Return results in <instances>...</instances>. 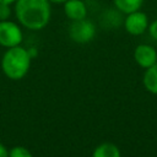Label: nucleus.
I'll return each instance as SVG.
<instances>
[{"label":"nucleus","instance_id":"1","mask_svg":"<svg viewBox=\"0 0 157 157\" xmlns=\"http://www.w3.org/2000/svg\"><path fill=\"white\" fill-rule=\"evenodd\" d=\"M13 13L21 27L40 31L50 22L52 4L49 0H17L13 4Z\"/></svg>","mask_w":157,"mask_h":157},{"label":"nucleus","instance_id":"2","mask_svg":"<svg viewBox=\"0 0 157 157\" xmlns=\"http://www.w3.org/2000/svg\"><path fill=\"white\" fill-rule=\"evenodd\" d=\"M32 55L29 50L21 45L7 48L1 58V69L4 75L13 81L23 78L31 67Z\"/></svg>","mask_w":157,"mask_h":157},{"label":"nucleus","instance_id":"3","mask_svg":"<svg viewBox=\"0 0 157 157\" xmlns=\"http://www.w3.org/2000/svg\"><path fill=\"white\" fill-rule=\"evenodd\" d=\"M67 32L72 42L77 44H86V43H90L94 38L96 25L87 17L82 20H77V21H71Z\"/></svg>","mask_w":157,"mask_h":157},{"label":"nucleus","instance_id":"4","mask_svg":"<svg viewBox=\"0 0 157 157\" xmlns=\"http://www.w3.org/2000/svg\"><path fill=\"white\" fill-rule=\"evenodd\" d=\"M23 40V32L20 23L11 20L0 21V45L4 48H12L21 45Z\"/></svg>","mask_w":157,"mask_h":157},{"label":"nucleus","instance_id":"5","mask_svg":"<svg viewBox=\"0 0 157 157\" xmlns=\"http://www.w3.org/2000/svg\"><path fill=\"white\" fill-rule=\"evenodd\" d=\"M148 23L147 15L141 10L130 12L124 18V28L131 36H141L145 33L148 28Z\"/></svg>","mask_w":157,"mask_h":157},{"label":"nucleus","instance_id":"6","mask_svg":"<svg viewBox=\"0 0 157 157\" xmlns=\"http://www.w3.org/2000/svg\"><path fill=\"white\" fill-rule=\"evenodd\" d=\"M134 60L140 67L147 69L157 61V50L150 44H139L134 49Z\"/></svg>","mask_w":157,"mask_h":157},{"label":"nucleus","instance_id":"7","mask_svg":"<svg viewBox=\"0 0 157 157\" xmlns=\"http://www.w3.org/2000/svg\"><path fill=\"white\" fill-rule=\"evenodd\" d=\"M64 15L70 21H77L87 17V5L83 0H67L63 4Z\"/></svg>","mask_w":157,"mask_h":157},{"label":"nucleus","instance_id":"8","mask_svg":"<svg viewBox=\"0 0 157 157\" xmlns=\"http://www.w3.org/2000/svg\"><path fill=\"white\" fill-rule=\"evenodd\" d=\"M142 83L146 91L152 94H157V61L152 66L145 69Z\"/></svg>","mask_w":157,"mask_h":157},{"label":"nucleus","instance_id":"9","mask_svg":"<svg viewBox=\"0 0 157 157\" xmlns=\"http://www.w3.org/2000/svg\"><path fill=\"white\" fill-rule=\"evenodd\" d=\"M92 157H121V152L115 144L102 142L93 150Z\"/></svg>","mask_w":157,"mask_h":157},{"label":"nucleus","instance_id":"10","mask_svg":"<svg viewBox=\"0 0 157 157\" xmlns=\"http://www.w3.org/2000/svg\"><path fill=\"white\" fill-rule=\"evenodd\" d=\"M142 4L144 0H113V5L115 6V9L124 15L140 10Z\"/></svg>","mask_w":157,"mask_h":157},{"label":"nucleus","instance_id":"11","mask_svg":"<svg viewBox=\"0 0 157 157\" xmlns=\"http://www.w3.org/2000/svg\"><path fill=\"white\" fill-rule=\"evenodd\" d=\"M9 157H33V155L25 146H13L9 151Z\"/></svg>","mask_w":157,"mask_h":157},{"label":"nucleus","instance_id":"12","mask_svg":"<svg viewBox=\"0 0 157 157\" xmlns=\"http://www.w3.org/2000/svg\"><path fill=\"white\" fill-rule=\"evenodd\" d=\"M11 13H12L11 5L0 2V21H6V20H10Z\"/></svg>","mask_w":157,"mask_h":157},{"label":"nucleus","instance_id":"13","mask_svg":"<svg viewBox=\"0 0 157 157\" xmlns=\"http://www.w3.org/2000/svg\"><path fill=\"white\" fill-rule=\"evenodd\" d=\"M147 31H148V34L151 36V38L157 42V18L148 23Z\"/></svg>","mask_w":157,"mask_h":157},{"label":"nucleus","instance_id":"14","mask_svg":"<svg viewBox=\"0 0 157 157\" xmlns=\"http://www.w3.org/2000/svg\"><path fill=\"white\" fill-rule=\"evenodd\" d=\"M0 157H9V150L1 142H0Z\"/></svg>","mask_w":157,"mask_h":157},{"label":"nucleus","instance_id":"15","mask_svg":"<svg viewBox=\"0 0 157 157\" xmlns=\"http://www.w3.org/2000/svg\"><path fill=\"white\" fill-rule=\"evenodd\" d=\"M16 1H17V0H0V2H2V4H9V5H13Z\"/></svg>","mask_w":157,"mask_h":157},{"label":"nucleus","instance_id":"16","mask_svg":"<svg viewBox=\"0 0 157 157\" xmlns=\"http://www.w3.org/2000/svg\"><path fill=\"white\" fill-rule=\"evenodd\" d=\"M65 1H67V0H49L50 4H64Z\"/></svg>","mask_w":157,"mask_h":157}]
</instances>
